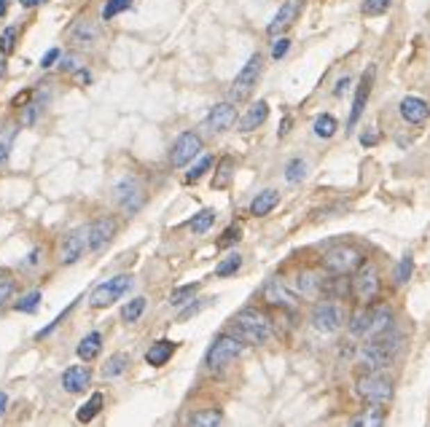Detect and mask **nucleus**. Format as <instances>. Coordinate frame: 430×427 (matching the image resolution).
<instances>
[{
	"mask_svg": "<svg viewBox=\"0 0 430 427\" xmlns=\"http://www.w3.org/2000/svg\"><path fill=\"white\" fill-rule=\"evenodd\" d=\"M369 414H363V417H355L352 419V425L358 427H377L385 422V411H382V406H374V403H369Z\"/></svg>",
	"mask_w": 430,
	"mask_h": 427,
	"instance_id": "e433bc0d",
	"label": "nucleus"
},
{
	"mask_svg": "<svg viewBox=\"0 0 430 427\" xmlns=\"http://www.w3.org/2000/svg\"><path fill=\"white\" fill-rule=\"evenodd\" d=\"M401 346H404V336L395 333V330L390 328V330H385V333L374 336L371 344H366V349H369L371 355L379 360V366H385V363H390V360L401 352Z\"/></svg>",
	"mask_w": 430,
	"mask_h": 427,
	"instance_id": "1a4fd4ad",
	"label": "nucleus"
},
{
	"mask_svg": "<svg viewBox=\"0 0 430 427\" xmlns=\"http://www.w3.org/2000/svg\"><path fill=\"white\" fill-rule=\"evenodd\" d=\"M199 290V283H191V285H183V287H175L172 290V296H169V306H175V309H181L183 304H188L191 299H194V293Z\"/></svg>",
	"mask_w": 430,
	"mask_h": 427,
	"instance_id": "c9c22d12",
	"label": "nucleus"
},
{
	"mask_svg": "<svg viewBox=\"0 0 430 427\" xmlns=\"http://www.w3.org/2000/svg\"><path fill=\"white\" fill-rule=\"evenodd\" d=\"M401 119L406 124H422V122H428V116H430V108H428V102L425 100H420V97H404L401 100Z\"/></svg>",
	"mask_w": 430,
	"mask_h": 427,
	"instance_id": "6ab92c4d",
	"label": "nucleus"
},
{
	"mask_svg": "<svg viewBox=\"0 0 430 427\" xmlns=\"http://www.w3.org/2000/svg\"><path fill=\"white\" fill-rule=\"evenodd\" d=\"M231 326H234V333H237L242 342H250V344H267L269 336H272V323H269V317L261 309H253V306L240 309V312L234 315Z\"/></svg>",
	"mask_w": 430,
	"mask_h": 427,
	"instance_id": "f257e3e1",
	"label": "nucleus"
},
{
	"mask_svg": "<svg viewBox=\"0 0 430 427\" xmlns=\"http://www.w3.org/2000/svg\"><path fill=\"white\" fill-rule=\"evenodd\" d=\"M355 390L363 401H369L374 406H388L392 401V385H390L385 376H379L377 371H366L358 376L355 382Z\"/></svg>",
	"mask_w": 430,
	"mask_h": 427,
	"instance_id": "7ed1b4c3",
	"label": "nucleus"
},
{
	"mask_svg": "<svg viewBox=\"0 0 430 427\" xmlns=\"http://www.w3.org/2000/svg\"><path fill=\"white\" fill-rule=\"evenodd\" d=\"M296 283H299L296 287H299V293H301L304 299H315V296L323 290V280H320L315 271H301Z\"/></svg>",
	"mask_w": 430,
	"mask_h": 427,
	"instance_id": "cd10ccee",
	"label": "nucleus"
},
{
	"mask_svg": "<svg viewBox=\"0 0 430 427\" xmlns=\"http://www.w3.org/2000/svg\"><path fill=\"white\" fill-rule=\"evenodd\" d=\"M89 385H92V371H89V368H81V366L65 368V374H62V387H65L67 392H81V390H86Z\"/></svg>",
	"mask_w": 430,
	"mask_h": 427,
	"instance_id": "aec40b11",
	"label": "nucleus"
},
{
	"mask_svg": "<svg viewBox=\"0 0 430 427\" xmlns=\"http://www.w3.org/2000/svg\"><path fill=\"white\" fill-rule=\"evenodd\" d=\"M361 142H363V145H377V135H369V132H366V135H361Z\"/></svg>",
	"mask_w": 430,
	"mask_h": 427,
	"instance_id": "4d7b16f0",
	"label": "nucleus"
},
{
	"mask_svg": "<svg viewBox=\"0 0 430 427\" xmlns=\"http://www.w3.org/2000/svg\"><path fill=\"white\" fill-rule=\"evenodd\" d=\"M231 169H234L231 156H224V159H221V164H218V172H215V178H213V188H226V185L231 183Z\"/></svg>",
	"mask_w": 430,
	"mask_h": 427,
	"instance_id": "4c0bfd02",
	"label": "nucleus"
},
{
	"mask_svg": "<svg viewBox=\"0 0 430 427\" xmlns=\"http://www.w3.org/2000/svg\"><path fill=\"white\" fill-rule=\"evenodd\" d=\"M361 264H363V256L352 244L331 247L326 256H323V266H326V271H331V274H352V271H358Z\"/></svg>",
	"mask_w": 430,
	"mask_h": 427,
	"instance_id": "39448f33",
	"label": "nucleus"
},
{
	"mask_svg": "<svg viewBox=\"0 0 430 427\" xmlns=\"http://www.w3.org/2000/svg\"><path fill=\"white\" fill-rule=\"evenodd\" d=\"M240 266H242V256H240V253H231V256H226L224 261L218 264L215 274H218V277H231L234 271H240Z\"/></svg>",
	"mask_w": 430,
	"mask_h": 427,
	"instance_id": "ea45409f",
	"label": "nucleus"
},
{
	"mask_svg": "<svg viewBox=\"0 0 430 427\" xmlns=\"http://www.w3.org/2000/svg\"><path fill=\"white\" fill-rule=\"evenodd\" d=\"M172 355H175V342L162 339V342H156L154 346H148V352H145V363L154 366V368H159V366H164Z\"/></svg>",
	"mask_w": 430,
	"mask_h": 427,
	"instance_id": "b1692460",
	"label": "nucleus"
},
{
	"mask_svg": "<svg viewBox=\"0 0 430 427\" xmlns=\"http://www.w3.org/2000/svg\"><path fill=\"white\" fill-rule=\"evenodd\" d=\"M369 326H371L369 306L358 309V312L349 317V333H352V336H369Z\"/></svg>",
	"mask_w": 430,
	"mask_h": 427,
	"instance_id": "2f4dec72",
	"label": "nucleus"
},
{
	"mask_svg": "<svg viewBox=\"0 0 430 427\" xmlns=\"http://www.w3.org/2000/svg\"><path fill=\"white\" fill-rule=\"evenodd\" d=\"M352 290H355V296H358V301H371L374 296H377V290H379V269L374 264H361L358 266V274H355V280H352Z\"/></svg>",
	"mask_w": 430,
	"mask_h": 427,
	"instance_id": "9b49d317",
	"label": "nucleus"
},
{
	"mask_svg": "<svg viewBox=\"0 0 430 427\" xmlns=\"http://www.w3.org/2000/svg\"><path fill=\"white\" fill-rule=\"evenodd\" d=\"M269 119V105L264 100L253 102V108L245 113V119L240 122V132H253V129H258L261 124Z\"/></svg>",
	"mask_w": 430,
	"mask_h": 427,
	"instance_id": "4be33fe9",
	"label": "nucleus"
},
{
	"mask_svg": "<svg viewBox=\"0 0 430 427\" xmlns=\"http://www.w3.org/2000/svg\"><path fill=\"white\" fill-rule=\"evenodd\" d=\"M41 264V250H33L27 258H24V264H22V269H33V266Z\"/></svg>",
	"mask_w": 430,
	"mask_h": 427,
	"instance_id": "864d4df0",
	"label": "nucleus"
},
{
	"mask_svg": "<svg viewBox=\"0 0 430 427\" xmlns=\"http://www.w3.org/2000/svg\"><path fill=\"white\" fill-rule=\"evenodd\" d=\"M60 60V49H51V51H46V57H43L41 67H54V62Z\"/></svg>",
	"mask_w": 430,
	"mask_h": 427,
	"instance_id": "5fc2aeb1",
	"label": "nucleus"
},
{
	"mask_svg": "<svg viewBox=\"0 0 430 427\" xmlns=\"http://www.w3.org/2000/svg\"><path fill=\"white\" fill-rule=\"evenodd\" d=\"M213 164H215V159H213V156H202L199 162H197V164H194V167H191V169H188L185 181H188V183H197L199 178H205L207 172L213 169Z\"/></svg>",
	"mask_w": 430,
	"mask_h": 427,
	"instance_id": "58836bf2",
	"label": "nucleus"
},
{
	"mask_svg": "<svg viewBox=\"0 0 430 427\" xmlns=\"http://www.w3.org/2000/svg\"><path fill=\"white\" fill-rule=\"evenodd\" d=\"M145 306H148V301H145L143 296L132 299L129 304H124V309H122V320H124V323H138V320H140V315H143V312H145Z\"/></svg>",
	"mask_w": 430,
	"mask_h": 427,
	"instance_id": "f704fd0d",
	"label": "nucleus"
},
{
	"mask_svg": "<svg viewBox=\"0 0 430 427\" xmlns=\"http://www.w3.org/2000/svg\"><path fill=\"white\" fill-rule=\"evenodd\" d=\"M215 224V210H199L191 221H188V228L194 231V234H207L210 228Z\"/></svg>",
	"mask_w": 430,
	"mask_h": 427,
	"instance_id": "473e14b6",
	"label": "nucleus"
},
{
	"mask_svg": "<svg viewBox=\"0 0 430 427\" xmlns=\"http://www.w3.org/2000/svg\"><path fill=\"white\" fill-rule=\"evenodd\" d=\"M411 269H414V264H411L409 256H406V258H401V261H398V266H395V280H398V283H401V285L409 283Z\"/></svg>",
	"mask_w": 430,
	"mask_h": 427,
	"instance_id": "8fccbe9b",
	"label": "nucleus"
},
{
	"mask_svg": "<svg viewBox=\"0 0 430 427\" xmlns=\"http://www.w3.org/2000/svg\"><path fill=\"white\" fill-rule=\"evenodd\" d=\"M240 240H242V228H240V226L234 224V226H229V228H226L224 234L218 237V247H221V250H226V247L237 244V242H240Z\"/></svg>",
	"mask_w": 430,
	"mask_h": 427,
	"instance_id": "a18cd8bd",
	"label": "nucleus"
},
{
	"mask_svg": "<svg viewBox=\"0 0 430 427\" xmlns=\"http://www.w3.org/2000/svg\"><path fill=\"white\" fill-rule=\"evenodd\" d=\"M22 6H24V8H33V6H41L43 0H19Z\"/></svg>",
	"mask_w": 430,
	"mask_h": 427,
	"instance_id": "052dcab7",
	"label": "nucleus"
},
{
	"mask_svg": "<svg viewBox=\"0 0 430 427\" xmlns=\"http://www.w3.org/2000/svg\"><path fill=\"white\" fill-rule=\"evenodd\" d=\"M129 287H132V277H129V274H119V277H113V280H108V283L97 285V287L92 290L89 304L94 306V309H105V306L116 304Z\"/></svg>",
	"mask_w": 430,
	"mask_h": 427,
	"instance_id": "0eeeda50",
	"label": "nucleus"
},
{
	"mask_svg": "<svg viewBox=\"0 0 430 427\" xmlns=\"http://www.w3.org/2000/svg\"><path fill=\"white\" fill-rule=\"evenodd\" d=\"M288 49H290V41H288V38L274 41V46H272V60H283L288 54Z\"/></svg>",
	"mask_w": 430,
	"mask_h": 427,
	"instance_id": "3c124183",
	"label": "nucleus"
},
{
	"mask_svg": "<svg viewBox=\"0 0 430 427\" xmlns=\"http://www.w3.org/2000/svg\"><path fill=\"white\" fill-rule=\"evenodd\" d=\"M392 328V312H390V306H379V309H374L371 312V326H369V336H379V333H385Z\"/></svg>",
	"mask_w": 430,
	"mask_h": 427,
	"instance_id": "a878e982",
	"label": "nucleus"
},
{
	"mask_svg": "<svg viewBox=\"0 0 430 427\" xmlns=\"http://www.w3.org/2000/svg\"><path fill=\"white\" fill-rule=\"evenodd\" d=\"M6 406H8V398H6V392L0 390V417L6 414Z\"/></svg>",
	"mask_w": 430,
	"mask_h": 427,
	"instance_id": "13d9d810",
	"label": "nucleus"
},
{
	"mask_svg": "<svg viewBox=\"0 0 430 427\" xmlns=\"http://www.w3.org/2000/svg\"><path fill=\"white\" fill-rule=\"evenodd\" d=\"M237 122V110H234V102H218L215 108H210V113H207L205 119V126L210 132H215V135H221L226 129H231Z\"/></svg>",
	"mask_w": 430,
	"mask_h": 427,
	"instance_id": "2eb2a0df",
	"label": "nucleus"
},
{
	"mask_svg": "<svg viewBox=\"0 0 430 427\" xmlns=\"http://www.w3.org/2000/svg\"><path fill=\"white\" fill-rule=\"evenodd\" d=\"M345 306L336 304V301H323V304L315 306L312 312V326L320 333H336L339 328L345 326Z\"/></svg>",
	"mask_w": 430,
	"mask_h": 427,
	"instance_id": "6e6552de",
	"label": "nucleus"
},
{
	"mask_svg": "<svg viewBox=\"0 0 430 427\" xmlns=\"http://www.w3.org/2000/svg\"><path fill=\"white\" fill-rule=\"evenodd\" d=\"M224 422V414L218 408H205V411H197L188 417V425L194 427H218Z\"/></svg>",
	"mask_w": 430,
	"mask_h": 427,
	"instance_id": "c85d7f7f",
	"label": "nucleus"
},
{
	"mask_svg": "<svg viewBox=\"0 0 430 427\" xmlns=\"http://www.w3.org/2000/svg\"><path fill=\"white\" fill-rule=\"evenodd\" d=\"M390 3H392V0H363L361 11H363L366 17H379V14H385V11H388Z\"/></svg>",
	"mask_w": 430,
	"mask_h": 427,
	"instance_id": "49530a36",
	"label": "nucleus"
},
{
	"mask_svg": "<svg viewBox=\"0 0 430 427\" xmlns=\"http://www.w3.org/2000/svg\"><path fill=\"white\" fill-rule=\"evenodd\" d=\"M14 280L8 277V274H0V306H6L8 304V299L14 296Z\"/></svg>",
	"mask_w": 430,
	"mask_h": 427,
	"instance_id": "09e8293b",
	"label": "nucleus"
},
{
	"mask_svg": "<svg viewBox=\"0 0 430 427\" xmlns=\"http://www.w3.org/2000/svg\"><path fill=\"white\" fill-rule=\"evenodd\" d=\"M103 406H105V398H103V392H94L86 403H83L81 408H78V414H76V419L78 422H92L100 411H103Z\"/></svg>",
	"mask_w": 430,
	"mask_h": 427,
	"instance_id": "c756f323",
	"label": "nucleus"
},
{
	"mask_svg": "<svg viewBox=\"0 0 430 427\" xmlns=\"http://www.w3.org/2000/svg\"><path fill=\"white\" fill-rule=\"evenodd\" d=\"M299 14H301V0H286V3L280 6V11L274 14V19L269 22L267 33L269 35H280V33H286L288 27L299 19Z\"/></svg>",
	"mask_w": 430,
	"mask_h": 427,
	"instance_id": "a211bd4d",
	"label": "nucleus"
},
{
	"mask_svg": "<svg viewBox=\"0 0 430 427\" xmlns=\"http://www.w3.org/2000/svg\"><path fill=\"white\" fill-rule=\"evenodd\" d=\"M100 35H103L100 24L92 19H78L70 27V43L73 46H81V49H92L94 43L100 41Z\"/></svg>",
	"mask_w": 430,
	"mask_h": 427,
	"instance_id": "f3484780",
	"label": "nucleus"
},
{
	"mask_svg": "<svg viewBox=\"0 0 430 427\" xmlns=\"http://www.w3.org/2000/svg\"><path fill=\"white\" fill-rule=\"evenodd\" d=\"M347 86H349V78H342V81L336 83V89H333V94H336V97H342V94L347 92Z\"/></svg>",
	"mask_w": 430,
	"mask_h": 427,
	"instance_id": "6e6d98bb",
	"label": "nucleus"
},
{
	"mask_svg": "<svg viewBox=\"0 0 430 427\" xmlns=\"http://www.w3.org/2000/svg\"><path fill=\"white\" fill-rule=\"evenodd\" d=\"M113 199L122 207L124 212L135 215L140 212V207L145 204V188L135 175H124L119 183L113 185Z\"/></svg>",
	"mask_w": 430,
	"mask_h": 427,
	"instance_id": "20e7f679",
	"label": "nucleus"
},
{
	"mask_svg": "<svg viewBox=\"0 0 430 427\" xmlns=\"http://www.w3.org/2000/svg\"><path fill=\"white\" fill-rule=\"evenodd\" d=\"M54 65H57L60 73H78V70L83 67V62L78 54H65V57L60 54V60L54 62Z\"/></svg>",
	"mask_w": 430,
	"mask_h": 427,
	"instance_id": "79ce46f5",
	"label": "nucleus"
},
{
	"mask_svg": "<svg viewBox=\"0 0 430 427\" xmlns=\"http://www.w3.org/2000/svg\"><path fill=\"white\" fill-rule=\"evenodd\" d=\"M328 296H336V299H347L352 293V280L349 274H333V280H323V290Z\"/></svg>",
	"mask_w": 430,
	"mask_h": 427,
	"instance_id": "393cba45",
	"label": "nucleus"
},
{
	"mask_svg": "<svg viewBox=\"0 0 430 427\" xmlns=\"http://www.w3.org/2000/svg\"><path fill=\"white\" fill-rule=\"evenodd\" d=\"M242 349H245L242 339H237V336H231V333L218 336V339L210 344V349H207V358H205L207 368H210V371H221V368L229 366L231 360H237V358L242 355Z\"/></svg>",
	"mask_w": 430,
	"mask_h": 427,
	"instance_id": "f03ea898",
	"label": "nucleus"
},
{
	"mask_svg": "<svg viewBox=\"0 0 430 427\" xmlns=\"http://www.w3.org/2000/svg\"><path fill=\"white\" fill-rule=\"evenodd\" d=\"M288 129H290V119H286V122L280 124V137H283V135H288Z\"/></svg>",
	"mask_w": 430,
	"mask_h": 427,
	"instance_id": "680f3d73",
	"label": "nucleus"
},
{
	"mask_svg": "<svg viewBox=\"0 0 430 427\" xmlns=\"http://www.w3.org/2000/svg\"><path fill=\"white\" fill-rule=\"evenodd\" d=\"M132 6V0H108L103 8V17L105 19H113L116 14H122V11H126Z\"/></svg>",
	"mask_w": 430,
	"mask_h": 427,
	"instance_id": "de8ad7c7",
	"label": "nucleus"
},
{
	"mask_svg": "<svg viewBox=\"0 0 430 427\" xmlns=\"http://www.w3.org/2000/svg\"><path fill=\"white\" fill-rule=\"evenodd\" d=\"M307 175V162L304 159H290L286 167V181L288 183H299Z\"/></svg>",
	"mask_w": 430,
	"mask_h": 427,
	"instance_id": "a19ab883",
	"label": "nucleus"
},
{
	"mask_svg": "<svg viewBox=\"0 0 430 427\" xmlns=\"http://www.w3.org/2000/svg\"><path fill=\"white\" fill-rule=\"evenodd\" d=\"M199 153H202V137L197 132H183L172 145L169 162H172V167H188Z\"/></svg>",
	"mask_w": 430,
	"mask_h": 427,
	"instance_id": "9d476101",
	"label": "nucleus"
},
{
	"mask_svg": "<svg viewBox=\"0 0 430 427\" xmlns=\"http://www.w3.org/2000/svg\"><path fill=\"white\" fill-rule=\"evenodd\" d=\"M89 247V240H86V228H73L70 234H65V240L60 244V258L65 266L81 261V256Z\"/></svg>",
	"mask_w": 430,
	"mask_h": 427,
	"instance_id": "f8f14e48",
	"label": "nucleus"
},
{
	"mask_svg": "<svg viewBox=\"0 0 430 427\" xmlns=\"http://www.w3.org/2000/svg\"><path fill=\"white\" fill-rule=\"evenodd\" d=\"M191 304H194V306H185L183 312H181V320H188V317H194V315H197V312H202V309H205V306L210 304V301H191Z\"/></svg>",
	"mask_w": 430,
	"mask_h": 427,
	"instance_id": "603ef678",
	"label": "nucleus"
},
{
	"mask_svg": "<svg viewBox=\"0 0 430 427\" xmlns=\"http://www.w3.org/2000/svg\"><path fill=\"white\" fill-rule=\"evenodd\" d=\"M336 126H339V124H336V119H333L331 113H320V116L315 119V126H312V129H315V135H317L320 140H328V137L336 135Z\"/></svg>",
	"mask_w": 430,
	"mask_h": 427,
	"instance_id": "72a5a7b5",
	"label": "nucleus"
},
{
	"mask_svg": "<svg viewBox=\"0 0 430 427\" xmlns=\"http://www.w3.org/2000/svg\"><path fill=\"white\" fill-rule=\"evenodd\" d=\"M38 304H41V293H38V290H33V293H27L22 301H17L14 309H17V312H24V315H33V312L38 309Z\"/></svg>",
	"mask_w": 430,
	"mask_h": 427,
	"instance_id": "c03bdc74",
	"label": "nucleus"
},
{
	"mask_svg": "<svg viewBox=\"0 0 430 427\" xmlns=\"http://www.w3.org/2000/svg\"><path fill=\"white\" fill-rule=\"evenodd\" d=\"M17 132H19V126H17L14 122H8V124L0 126V169L8 167L11 148H14V140H17Z\"/></svg>",
	"mask_w": 430,
	"mask_h": 427,
	"instance_id": "412c9836",
	"label": "nucleus"
},
{
	"mask_svg": "<svg viewBox=\"0 0 430 427\" xmlns=\"http://www.w3.org/2000/svg\"><path fill=\"white\" fill-rule=\"evenodd\" d=\"M371 83H374V67H369V70L363 73V78H361L358 89H355V100H352V110H349V119H347L349 129L361 122V116H363V110H366V102H369V94H371Z\"/></svg>",
	"mask_w": 430,
	"mask_h": 427,
	"instance_id": "dca6fc26",
	"label": "nucleus"
},
{
	"mask_svg": "<svg viewBox=\"0 0 430 427\" xmlns=\"http://www.w3.org/2000/svg\"><path fill=\"white\" fill-rule=\"evenodd\" d=\"M6 11H8V0H0V17H6Z\"/></svg>",
	"mask_w": 430,
	"mask_h": 427,
	"instance_id": "e2e57ef3",
	"label": "nucleus"
},
{
	"mask_svg": "<svg viewBox=\"0 0 430 427\" xmlns=\"http://www.w3.org/2000/svg\"><path fill=\"white\" fill-rule=\"evenodd\" d=\"M261 70H264V57L261 54H253L245 62V67L237 73V78L231 81V102H242L250 97L253 86L261 78Z\"/></svg>",
	"mask_w": 430,
	"mask_h": 427,
	"instance_id": "423d86ee",
	"label": "nucleus"
},
{
	"mask_svg": "<svg viewBox=\"0 0 430 427\" xmlns=\"http://www.w3.org/2000/svg\"><path fill=\"white\" fill-rule=\"evenodd\" d=\"M100 346H103V336L97 333V330H92V333H86L81 339V344H78V358L81 360H94L97 355H100Z\"/></svg>",
	"mask_w": 430,
	"mask_h": 427,
	"instance_id": "bb28decb",
	"label": "nucleus"
},
{
	"mask_svg": "<svg viewBox=\"0 0 430 427\" xmlns=\"http://www.w3.org/2000/svg\"><path fill=\"white\" fill-rule=\"evenodd\" d=\"M277 199H280V194H277L274 188L261 191V194H258V196H253V202H250V215H256V218H264V215H269V212L277 207Z\"/></svg>",
	"mask_w": 430,
	"mask_h": 427,
	"instance_id": "5701e85b",
	"label": "nucleus"
},
{
	"mask_svg": "<svg viewBox=\"0 0 430 427\" xmlns=\"http://www.w3.org/2000/svg\"><path fill=\"white\" fill-rule=\"evenodd\" d=\"M126 368H129V355H124V352H116V355H110V358L105 360L103 376H105V379H116V376H122Z\"/></svg>",
	"mask_w": 430,
	"mask_h": 427,
	"instance_id": "7c9ffc66",
	"label": "nucleus"
},
{
	"mask_svg": "<svg viewBox=\"0 0 430 427\" xmlns=\"http://www.w3.org/2000/svg\"><path fill=\"white\" fill-rule=\"evenodd\" d=\"M116 231H119V224H116L113 218H100V221H94V224L86 228L89 250L100 253L103 247H108V244H110V240L116 237Z\"/></svg>",
	"mask_w": 430,
	"mask_h": 427,
	"instance_id": "ddd939ff",
	"label": "nucleus"
},
{
	"mask_svg": "<svg viewBox=\"0 0 430 427\" xmlns=\"http://www.w3.org/2000/svg\"><path fill=\"white\" fill-rule=\"evenodd\" d=\"M27 97H30V89H27V92H22L19 97H17V100H14V108H19L22 102H27Z\"/></svg>",
	"mask_w": 430,
	"mask_h": 427,
	"instance_id": "bf43d9fd",
	"label": "nucleus"
},
{
	"mask_svg": "<svg viewBox=\"0 0 430 427\" xmlns=\"http://www.w3.org/2000/svg\"><path fill=\"white\" fill-rule=\"evenodd\" d=\"M261 299L272 306H286V309H293V306H299V293L296 290H290L286 283H280V280H269L264 285V290H261Z\"/></svg>",
	"mask_w": 430,
	"mask_h": 427,
	"instance_id": "4468645a",
	"label": "nucleus"
},
{
	"mask_svg": "<svg viewBox=\"0 0 430 427\" xmlns=\"http://www.w3.org/2000/svg\"><path fill=\"white\" fill-rule=\"evenodd\" d=\"M14 49H17V27H6L0 35V54L8 57V54H14Z\"/></svg>",
	"mask_w": 430,
	"mask_h": 427,
	"instance_id": "37998d69",
	"label": "nucleus"
}]
</instances>
